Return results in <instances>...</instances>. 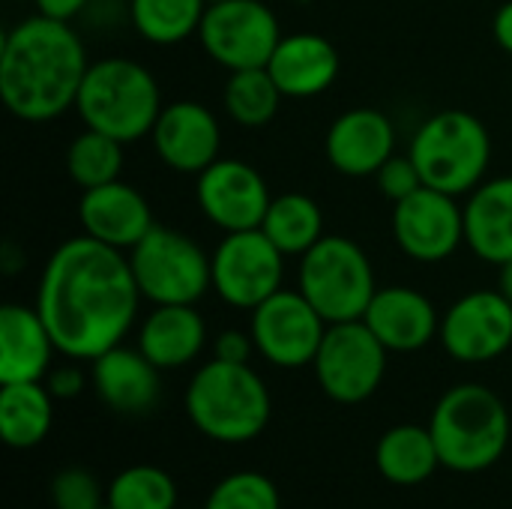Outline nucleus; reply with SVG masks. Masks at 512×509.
Returning <instances> with one entry per match:
<instances>
[{"mask_svg":"<svg viewBox=\"0 0 512 509\" xmlns=\"http://www.w3.org/2000/svg\"><path fill=\"white\" fill-rule=\"evenodd\" d=\"M141 300L129 255L87 234L63 240L51 252L36 288V312L57 354L75 363H93L123 345Z\"/></svg>","mask_w":512,"mask_h":509,"instance_id":"obj_1","label":"nucleus"},{"mask_svg":"<svg viewBox=\"0 0 512 509\" xmlns=\"http://www.w3.org/2000/svg\"><path fill=\"white\" fill-rule=\"evenodd\" d=\"M87 69L90 60L72 24L36 12L3 36L0 99L24 123H51L75 108Z\"/></svg>","mask_w":512,"mask_h":509,"instance_id":"obj_2","label":"nucleus"},{"mask_svg":"<svg viewBox=\"0 0 512 509\" xmlns=\"http://www.w3.org/2000/svg\"><path fill=\"white\" fill-rule=\"evenodd\" d=\"M186 414L192 426L219 444L255 441L270 423V390L249 363H204L186 387Z\"/></svg>","mask_w":512,"mask_h":509,"instance_id":"obj_3","label":"nucleus"},{"mask_svg":"<svg viewBox=\"0 0 512 509\" xmlns=\"http://www.w3.org/2000/svg\"><path fill=\"white\" fill-rule=\"evenodd\" d=\"M510 429L504 399L483 384L450 387L429 420L441 465L456 474L489 471L507 453Z\"/></svg>","mask_w":512,"mask_h":509,"instance_id":"obj_4","label":"nucleus"},{"mask_svg":"<svg viewBox=\"0 0 512 509\" xmlns=\"http://www.w3.org/2000/svg\"><path fill=\"white\" fill-rule=\"evenodd\" d=\"M162 108L156 75L129 57H102L90 63L75 102L84 129L105 132L123 144L150 135Z\"/></svg>","mask_w":512,"mask_h":509,"instance_id":"obj_5","label":"nucleus"},{"mask_svg":"<svg viewBox=\"0 0 512 509\" xmlns=\"http://www.w3.org/2000/svg\"><path fill=\"white\" fill-rule=\"evenodd\" d=\"M408 156L414 159L426 186L462 198L486 180L492 162V135L477 114L447 108L420 123Z\"/></svg>","mask_w":512,"mask_h":509,"instance_id":"obj_6","label":"nucleus"},{"mask_svg":"<svg viewBox=\"0 0 512 509\" xmlns=\"http://www.w3.org/2000/svg\"><path fill=\"white\" fill-rule=\"evenodd\" d=\"M297 291L327 324L360 321L378 291L369 255L351 237L324 234L297 270Z\"/></svg>","mask_w":512,"mask_h":509,"instance_id":"obj_7","label":"nucleus"},{"mask_svg":"<svg viewBox=\"0 0 512 509\" xmlns=\"http://www.w3.org/2000/svg\"><path fill=\"white\" fill-rule=\"evenodd\" d=\"M126 255L141 297L153 306H195L213 288L210 255L183 231L156 225Z\"/></svg>","mask_w":512,"mask_h":509,"instance_id":"obj_8","label":"nucleus"},{"mask_svg":"<svg viewBox=\"0 0 512 509\" xmlns=\"http://www.w3.org/2000/svg\"><path fill=\"white\" fill-rule=\"evenodd\" d=\"M387 348L366 327V321L330 324L315 354V378L336 405H363L372 399L387 375Z\"/></svg>","mask_w":512,"mask_h":509,"instance_id":"obj_9","label":"nucleus"},{"mask_svg":"<svg viewBox=\"0 0 512 509\" xmlns=\"http://www.w3.org/2000/svg\"><path fill=\"white\" fill-rule=\"evenodd\" d=\"M198 42L204 54L228 72L258 69L270 63L282 42V27L276 12L261 0H225L207 6Z\"/></svg>","mask_w":512,"mask_h":509,"instance_id":"obj_10","label":"nucleus"},{"mask_svg":"<svg viewBox=\"0 0 512 509\" xmlns=\"http://www.w3.org/2000/svg\"><path fill=\"white\" fill-rule=\"evenodd\" d=\"M210 261L213 291L234 309L252 312L267 297L282 291L285 255L261 228L225 234Z\"/></svg>","mask_w":512,"mask_h":509,"instance_id":"obj_11","label":"nucleus"},{"mask_svg":"<svg viewBox=\"0 0 512 509\" xmlns=\"http://www.w3.org/2000/svg\"><path fill=\"white\" fill-rule=\"evenodd\" d=\"M327 321L300 291H276L252 309L249 333L255 351L276 369H303L315 363Z\"/></svg>","mask_w":512,"mask_h":509,"instance_id":"obj_12","label":"nucleus"},{"mask_svg":"<svg viewBox=\"0 0 512 509\" xmlns=\"http://www.w3.org/2000/svg\"><path fill=\"white\" fill-rule=\"evenodd\" d=\"M438 339L456 363H492L512 348V303L498 291H471L444 315Z\"/></svg>","mask_w":512,"mask_h":509,"instance_id":"obj_13","label":"nucleus"},{"mask_svg":"<svg viewBox=\"0 0 512 509\" xmlns=\"http://www.w3.org/2000/svg\"><path fill=\"white\" fill-rule=\"evenodd\" d=\"M393 240L417 264H441L465 243V207L432 186L393 204Z\"/></svg>","mask_w":512,"mask_h":509,"instance_id":"obj_14","label":"nucleus"},{"mask_svg":"<svg viewBox=\"0 0 512 509\" xmlns=\"http://www.w3.org/2000/svg\"><path fill=\"white\" fill-rule=\"evenodd\" d=\"M195 198L210 225L225 234L261 228L273 201L264 174L240 159H216L195 177Z\"/></svg>","mask_w":512,"mask_h":509,"instance_id":"obj_15","label":"nucleus"},{"mask_svg":"<svg viewBox=\"0 0 512 509\" xmlns=\"http://www.w3.org/2000/svg\"><path fill=\"white\" fill-rule=\"evenodd\" d=\"M150 141L165 168H171L174 174L198 177L219 159L222 129L207 105L195 99H177L162 108Z\"/></svg>","mask_w":512,"mask_h":509,"instance_id":"obj_16","label":"nucleus"},{"mask_svg":"<svg viewBox=\"0 0 512 509\" xmlns=\"http://www.w3.org/2000/svg\"><path fill=\"white\" fill-rule=\"evenodd\" d=\"M324 153L342 177H375L396 156V126L378 108H351L330 123Z\"/></svg>","mask_w":512,"mask_h":509,"instance_id":"obj_17","label":"nucleus"},{"mask_svg":"<svg viewBox=\"0 0 512 509\" xmlns=\"http://www.w3.org/2000/svg\"><path fill=\"white\" fill-rule=\"evenodd\" d=\"M78 222L87 237L120 252L135 249L156 228L147 198L123 180L87 189L78 201Z\"/></svg>","mask_w":512,"mask_h":509,"instance_id":"obj_18","label":"nucleus"},{"mask_svg":"<svg viewBox=\"0 0 512 509\" xmlns=\"http://www.w3.org/2000/svg\"><path fill=\"white\" fill-rule=\"evenodd\" d=\"M363 321L390 354L423 351L441 330L435 303L423 291L405 285L378 288Z\"/></svg>","mask_w":512,"mask_h":509,"instance_id":"obj_19","label":"nucleus"},{"mask_svg":"<svg viewBox=\"0 0 512 509\" xmlns=\"http://www.w3.org/2000/svg\"><path fill=\"white\" fill-rule=\"evenodd\" d=\"M339 51L321 33H288L276 45L267 69L285 99H312L339 78Z\"/></svg>","mask_w":512,"mask_h":509,"instance_id":"obj_20","label":"nucleus"},{"mask_svg":"<svg viewBox=\"0 0 512 509\" xmlns=\"http://www.w3.org/2000/svg\"><path fill=\"white\" fill-rule=\"evenodd\" d=\"M159 366H153L141 348L114 345L102 357L93 360V387L99 399L117 414H147L156 408L162 381Z\"/></svg>","mask_w":512,"mask_h":509,"instance_id":"obj_21","label":"nucleus"},{"mask_svg":"<svg viewBox=\"0 0 512 509\" xmlns=\"http://www.w3.org/2000/svg\"><path fill=\"white\" fill-rule=\"evenodd\" d=\"M57 345L36 306L6 303L0 309V384L45 381Z\"/></svg>","mask_w":512,"mask_h":509,"instance_id":"obj_22","label":"nucleus"},{"mask_svg":"<svg viewBox=\"0 0 512 509\" xmlns=\"http://www.w3.org/2000/svg\"><path fill=\"white\" fill-rule=\"evenodd\" d=\"M465 246L495 267L512 258V174L483 180L468 195Z\"/></svg>","mask_w":512,"mask_h":509,"instance_id":"obj_23","label":"nucleus"},{"mask_svg":"<svg viewBox=\"0 0 512 509\" xmlns=\"http://www.w3.org/2000/svg\"><path fill=\"white\" fill-rule=\"evenodd\" d=\"M204 345L207 324L195 306H153L138 330V348L162 372L189 366L201 357Z\"/></svg>","mask_w":512,"mask_h":509,"instance_id":"obj_24","label":"nucleus"},{"mask_svg":"<svg viewBox=\"0 0 512 509\" xmlns=\"http://www.w3.org/2000/svg\"><path fill=\"white\" fill-rule=\"evenodd\" d=\"M375 468L393 486H420L432 480V474L444 465L429 426L402 423L378 438Z\"/></svg>","mask_w":512,"mask_h":509,"instance_id":"obj_25","label":"nucleus"},{"mask_svg":"<svg viewBox=\"0 0 512 509\" xmlns=\"http://www.w3.org/2000/svg\"><path fill=\"white\" fill-rule=\"evenodd\" d=\"M54 423V396L45 381L0 384V435L12 450L39 447Z\"/></svg>","mask_w":512,"mask_h":509,"instance_id":"obj_26","label":"nucleus"},{"mask_svg":"<svg viewBox=\"0 0 512 509\" xmlns=\"http://www.w3.org/2000/svg\"><path fill=\"white\" fill-rule=\"evenodd\" d=\"M261 231L276 243L285 258H303L324 237V213L318 201L303 192L273 195Z\"/></svg>","mask_w":512,"mask_h":509,"instance_id":"obj_27","label":"nucleus"},{"mask_svg":"<svg viewBox=\"0 0 512 509\" xmlns=\"http://www.w3.org/2000/svg\"><path fill=\"white\" fill-rule=\"evenodd\" d=\"M285 93L273 81L267 66L231 72L222 90V105L228 117L243 129H264L276 120Z\"/></svg>","mask_w":512,"mask_h":509,"instance_id":"obj_28","label":"nucleus"},{"mask_svg":"<svg viewBox=\"0 0 512 509\" xmlns=\"http://www.w3.org/2000/svg\"><path fill=\"white\" fill-rule=\"evenodd\" d=\"M204 12V0H129V21L135 33L153 45H177L198 36Z\"/></svg>","mask_w":512,"mask_h":509,"instance_id":"obj_29","label":"nucleus"},{"mask_svg":"<svg viewBox=\"0 0 512 509\" xmlns=\"http://www.w3.org/2000/svg\"><path fill=\"white\" fill-rule=\"evenodd\" d=\"M123 147H126L123 141H117V138H111L105 132L84 129L66 147V174H69V180L81 192L120 180Z\"/></svg>","mask_w":512,"mask_h":509,"instance_id":"obj_30","label":"nucleus"},{"mask_svg":"<svg viewBox=\"0 0 512 509\" xmlns=\"http://www.w3.org/2000/svg\"><path fill=\"white\" fill-rule=\"evenodd\" d=\"M105 504L111 509H174L177 483L156 465H132L108 483Z\"/></svg>","mask_w":512,"mask_h":509,"instance_id":"obj_31","label":"nucleus"},{"mask_svg":"<svg viewBox=\"0 0 512 509\" xmlns=\"http://www.w3.org/2000/svg\"><path fill=\"white\" fill-rule=\"evenodd\" d=\"M204 509H282L279 489L258 471H234L213 486Z\"/></svg>","mask_w":512,"mask_h":509,"instance_id":"obj_32","label":"nucleus"},{"mask_svg":"<svg viewBox=\"0 0 512 509\" xmlns=\"http://www.w3.org/2000/svg\"><path fill=\"white\" fill-rule=\"evenodd\" d=\"M54 509H99L105 507V489L87 468H63L51 480Z\"/></svg>","mask_w":512,"mask_h":509,"instance_id":"obj_33","label":"nucleus"},{"mask_svg":"<svg viewBox=\"0 0 512 509\" xmlns=\"http://www.w3.org/2000/svg\"><path fill=\"white\" fill-rule=\"evenodd\" d=\"M375 183H378L381 195L387 201H393V204L405 201L408 195H414L417 189L426 186L411 156H393V159H387L384 168L375 174Z\"/></svg>","mask_w":512,"mask_h":509,"instance_id":"obj_34","label":"nucleus"},{"mask_svg":"<svg viewBox=\"0 0 512 509\" xmlns=\"http://www.w3.org/2000/svg\"><path fill=\"white\" fill-rule=\"evenodd\" d=\"M255 351V339L249 330H222L213 342V357L225 363H249Z\"/></svg>","mask_w":512,"mask_h":509,"instance_id":"obj_35","label":"nucleus"},{"mask_svg":"<svg viewBox=\"0 0 512 509\" xmlns=\"http://www.w3.org/2000/svg\"><path fill=\"white\" fill-rule=\"evenodd\" d=\"M84 372L78 366H57L45 375V387L54 399H75L84 390Z\"/></svg>","mask_w":512,"mask_h":509,"instance_id":"obj_36","label":"nucleus"},{"mask_svg":"<svg viewBox=\"0 0 512 509\" xmlns=\"http://www.w3.org/2000/svg\"><path fill=\"white\" fill-rule=\"evenodd\" d=\"M36 3V12L48 15V18H57V21H72L78 18L93 0H33Z\"/></svg>","mask_w":512,"mask_h":509,"instance_id":"obj_37","label":"nucleus"},{"mask_svg":"<svg viewBox=\"0 0 512 509\" xmlns=\"http://www.w3.org/2000/svg\"><path fill=\"white\" fill-rule=\"evenodd\" d=\"M492 33H495V42H498L507 54H512V0H507V3L495 12Z\"/></svg>","mask_w":512,"mask_h":509,"instance_id":"obj_38","label":"nucleus"},{"mask_svg":"<svg viewBox=\"0 0 512 509\" xmlns=\"http://www.w3.org/2000/svg\"><path fill=\"white\" fill-rule=\"evenodd\" d=\"M498 291L512 303V258L498 267Z\"/></svg>","mask_w":512,"mask_h":509,"instance_id":"obj_39","label":"nucleus"},{"mask_svg":"<svg viewBox=\"0 0 512 509\" xmlns=\"http://www.w3.org/2000/svg\"><path fill=\"white\" fill-rule=\"evenodd\" d=\"M207 6H213V3H225V0H204Z\"/></svg>","mask_w":512,"mask_h":509,"instance_id":"obj_40","label":"nucleus"},{"mask_svg":"<svg viewBox=\"0 0 512 509\" xmlns=\"http://www.w3.org/2000/svg\"><path fill=\"white\" fill-rule=\"evenodd\" d=\"M99 509H111V507H108V504H105V507H99Z\"/></svg>","mask_w":512,"mask_h":509,"instance_id":"obj_41","label":"nucleus"}]
</instances>
